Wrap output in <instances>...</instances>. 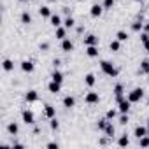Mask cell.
Segmentation results:
<instances>
[{
    "label": "cell",
    "instance_id": "44",
    "mask_svg": "<svg viewBox=\"0 0 149 149\" xmlns=\"http://www.w3.org/2000/svg\"><path fill=\"white\" fill-rule=\"evenodd\" d=\"M147 128H149V119H147Z\"/></svg>",
    "mask_w": 149,
    "mask_h": 149
},
{
    "label": "cell",
    "instance_id": "16",
    "mask_svg": "<svg viewBox=\"0 0 149 149\" xmlns=\"http://www.w3.org/2000/svg\"><path fill=\"white\" fill-rule=\"evenodd\" d=\"M147 126H137L135 128V132H133V135L137 137V139H140V137H144V135H147Z\"/></svg>",
    "mask_w": 149,
    "mask_h": 149
},
{
    "label": "cell",
    "instance_id": "34",
    "mask_svg": "<svg viewBox=\"0 0 149 149\" xmlns=\"http://www.w3.org/2000/svg\"><path fill=\"white\" fill-rule=\"evenodd\" d=\"M116 116H118V111H116V109H109V111H107V114H105V118H107V119H114Z\"/></svg>",
    "mask_w": 149,
    "mask_h": 149
},
{
    "label": "cell",
    "instance_id": "43",
    "mask_svg": "<svg viewBox=\"0 0 149 149\" xmlns=\"http://www.w3.org/2000/svg\"><path fill=\"white\" fill-rule=\"evenodd\" d=\"M144 47H146V49L149 51V40H147V42H144Z\"/></svg>",
    "mask_w": 149,
    "mask_h": 149
},
{
    "label": "cell",
    "instance_id": "41",
    "mask_svg": "<svg viewBox=\"0 0 149 149\" xmlns=\"http://www.w3.org/2000/svg\"><path fill=\"white\" fill-rule=\"evenodd\" d=\"M13 149H23V144L16 142V144H13Z\"/></svg>",
    "mask_w": 149,
    "mask_h": 149
},
{
    "label": "cell",
    "instance_id": "46",
    "mask_svg": "<svg viewBox=\"0 0 149 149\" xmlns=\"http://www.w3.org/2000/svg\"><path fill=\"white\" fill-rule=\"evenodd\" d=\"M147 105H149V100H147Z\"/></svg>",
    "mask_w": 149,
    "mask_h": 149
},
{
    "label": "cell",
    "instance_id": "30",
    "mask_svg": "<svg viewBox=\"0 0 149 149\" xmlns=\"http://www.w3.org/2000/svg\"><path fill=\"white\" fill-rule=\"evenodd\" d=\"M74 25H76V19H74L72 16H68V18L63 21V26H65V28H72Z\"/></svg>",
    "mask_w": 149,
    "mask_h": 149
},
{
    "label": "cell",
    "instance_id": "21",
    "mask_svg": "<svg viewBox=\"0 0 149 149\" xmlns=\"http://www.w3.org/2000/svg\"><path fill=\"white\" fill-rule=\"evenodd\" d=\"M39 14L42 16V18H51L53 14H51V9L47 7V6H42L40 9H39Z\"/></svg>",
    "mask_w": 149,
    "mask_h": 149
},
{
    "label": "cell",
    "instance_id": "5",
    "mask_svg": "<svg viewBox=\"0 0 149 149\" xmlns=\"http://www.w3.org/2000/svg\"><path fill=\"white\" fill-rule=\"evenodd\" d=\"M130 105H132V102H130L128 98H126V100L123 98L121 102H118V111H119V112H128V111H130Z\"/></svg>",
    "mask_w": 149,
    "mask_h": 149
},
{
    "label": "cell",
    "instance_id": "15",
    "mask_svg": "<svg viewBox=\"0 0 149 149\" xmlns=\"http://www.w3.org/2000/svg\"><path fill=\"white\" fill-rule=\"evenodd\" d=\"M86 54L90 58H97L98 56V47L97 46H86Z\"/></svg>",
    "mask_w": 149,
    "mask_h": 149
},
{
    "label": "cell",
    "instance_id": "31",
    "mask_svg": "<svg viewBox=\"0 0 149 149\" xmlns=\"http://www.w3.org/2000/svg\"><path fill=\"white\" fill-rule=\"evenodd\" d=\"M109 47H111V51H114V53H116V51H119V47H121V42L116 39V40H112V42L109 44Z\"/></svg>",
    "mask_w": 149,
    "mask_h": 149
},
{
    "label": "cell",
    "instance_id": "18",
    "mask_svg": "<svg viewBox=\"0 0 149 149\" xmlns=\"http://www.w3.org/2000/svg\"><path fill=\"white\" fill-rule=\"evenodd\" d=\"M49 21H51V25L54 26V28H58V26H61L63 23H61V18L58 16V14H53L51 18H49Z\"/></svg>",
    "mask_w": 149,
    "mask_h": 149
},
{
    "label": "cell",
    "instance_id": "40",
    "mask_svg": "<svg viewBox=\"0 0 149 149\" xmlns=\"http://www.w3.org/2000/svg\"><path fill=\"white\" fill-rule=\"evenodd\" d=\"M60 63H61V60H60V58H54V60H53V65H54V68H58V67H60Z\"/></svg>",
    "mask_w": 149,
    "mask_h": 149
},
{
    "label": "cell",
    "instance_id": "11",
    "mask_svg": "<svg viewBox=\"0 0 149 149\" xmlns=\"http://www.w3.org/2000/svg\"><path fill=\"white\" fill-rule=\"evenodd\" d=\"M97 44H98V37L93 35V33H90V35L84 39V46H97Z\"/></svg>",
    "mask_w": 149,
    "mask_h": 149
},
{
    "label": "cell",
    "instance_id": "24",
    "mask_svg": "<svg viewBox=\"0 0 149 149\" xmlns=\"http://www.w3.org/2000/svg\"><path fill=\"white\" fill-rule=\"evenodd\" d=\"M128 144H130V139H128L126 135H121V137L118 139V146H119V147H126Z\"/></svg>",
    "mask_w": 149,
    "mask_h": 149
},
{
    "label": "cell",
    "instance_id": "22",
    "mask_svg": "<svg viewBox=\"0 0 149 149\" xmlns=\"http://www.w3.org/2000/svg\"><path fill=\"white\" fill-rule=\"evenodd\" d=\"M7 132H9V135H18L19 126H18L16 123H9V125H7Z\"/></svg>",
    "mask_w": 149,
    "mask_h": 149
},
{
    "label": "cell",
    "instance_id": "6",
    "mask_svg": "<svg viewBox=\"0 0 149 149\" xmlns=\"http://www.w3.org/2000/svg\"><path fill=\"white\" fill-rule=\"evenodd\" d=\"M21 116H23V121H25L26 125H33V123H35V118H33V112H32V111H23Z\"/></svg>",
    "mask_w": 149,
    "mask_h": 149
},
{
    "label": "cell",
    "instance_id": "14",
    "mask_svg": "<svg viewBox=\"0 0 149 149\" xmlns=\"http://www.w3.org/2000/svg\"><path fill=\"white\" fill-rule=\"evenodd\" d=\"M54 37H56V39H60V40L67 39V28H65V26H58V28H56V33H54Z\"/></svg>",
    "mask_w": 149,
    "mask_h": 149
},
{
    "label": "cell",
    "instance_id": "1",
    "mask_svg": "<svg viewBox=\"0 0 149 149\" xmlns=\"http://www.w3.org/2000/svg\"><path fill=\"white\" fill-rule=\"evenodd\" d=\"M100 68L104 70V74L105 76H109V77H116L118 76V68H114L112 67V63H109V61H100Z\"/></svg>",
    "mask_w": 149,
    "mask_h": 149
},
{
    "label": "cell",
    "instance_id": "28",
    "mask_svg": "<svg viewBox=\"0 0 149 149\" xmlns=\"http://www.w3.org/2000/svg\"><path fill=\"white\" fill-rule=\"evenodd\" d=\"M104 133H105L107 137H112V135H114V126H112V123H111V121L107 123V126H105V130H104Z\"/></svg>",
    "mask_w": 149,
    "mask_h": 149
},
{
    "label": "cell",
    "instance_id": "38",
    "mask_svg": "<svg viewBox=\"0 0 149 149\" xmlns=\"http://www.w3.org/2000/svg\"><path fill=\"white\" fill-rule=\"evenodd\" d=\"M46 147L47 149H58L60 146H58V142H49V144H46Z\"/></svg>",
    "mask_w": 149,
    "mask_h": 149
},
{
    "label": "cell",
    "instance_id": "45",
    "mask_svg": "<svg viewBox=\"0 0 149 149\" xmlns=\"http://www.w3.org/2000/svg\"><path fill=\"white\" fill-rule=\"evenodd\" d=\"M19 2H26V0H19Z\"/></svg>",
    "mask_w": 149,
    "mask_h": 149
},
{
    "label": "cell",
    "instance_id": "32",
    "mask_svg": "<svg viewBox=\"0 0 149 149\" xmlns=\"http://www.w3.org/2000/svg\"><path fill=\"white\" fill-rule=\"evenodd\" d=\"M139 146H140V147H149V137H147V135L140 137V139H139Z\"/></svg>",
    "mask_w": 149,
    "mask_h": 149
},
{
    "label": "cell",
    "instance_id": "35",
    "mask_svg": "<svg viewBox=\"0 0 149 149\" xmlns=\"http://www.w3.org/2000/svg\"><path fill=\"white\" fill-rule=\"evenodd\" d=\"M114 2H116V0H104V9H105V11H109V9H112V6H114Z\"/></svg>",
    "mask_w": 149,
    "mask_h": 149
},
{
    "label": "cell",
    "instance_id": "37",
    "mask_svg": "<svg viewBox=\"0 0 149 149\" xmlns=\"http://www.w3.org/2000/svg\"><path fill=\"white\" fill-rule=\"evenodd\" d=\"M58 128H60V123H58V119H56V118H51V130H53V132H56Z\"/></svg>",
    "mask_w": 149,
    "mask_h": 149
},
{
    "label": "cell",
    "instance_id": "10",
    "mask_svg": "<svg viewBox=\"0 0 149 149\" xmlns=\"http://www.w3.org/2000/svg\"><path fill=\"white\" fill-rule=\"evenodd\" d=\"M47 90H49V93H60V90H61V84L60 83H56V81H51L49 84H47Z\"/></svg>",
    "mask_w": 149,
    "mask_h": 149
},
{
    "label": "cell",
    "instance_id": "12",
    "mask_svg": "<svg viewBox=\"0 0 149 149\" xmlns=\"http://www.w3.org/2000/svg\"><path fill=\"white\" fill-rule=\"evenodd\" d=\"M25 98H26V102H28V104H33V102H37V100H39V93H37L35 90H32V91H28V93H26V97H25Z\"/></svg>",
    "mask_w": 149,
    "mask_h": 149
},
{
    "label": "cell",
    "instance_id": "19",
    "mask_svg": "<svg viewBox=\"0 0 149 149\" xmlns=\"http://www.w3.org/2000/svg\"><path fill=\"white\" fill-rule=\"evenodd\" d=\"M44 114H46V118H49V119H51V118H54L56 111H54V107H53V105H49V104H47V105L44 107Z\"/></svg>",
    "mask_w": 149,
    "mask_h": 149
},
{
    "label": "cell",
    "instance_id": "39",
    "mask_svg": "<svg viewBox=\"0 0 149 149\" xmlns=\"http://www.w3.org/2000/svg\"><path fill=\"white\" fill-rule=\"evenodd\" d=\"M47 49H49V44L47 42H42L40 44V51H47Z\"/></svg>",
    "mask_w": 149,
    "mask_h": 149
},
{
    "label": "cell",
    "instance_id": "42",
    "mask_svg": "<svg viewBox=\"0 0 149 149\" xmlns=\"http://www.w3.org/2000/svg\"><path fill=\"white\" fill-rule=\"evenodd\" d=\"M144 32H147V33H149V25H144Z\"/></svg>",
    "mask_w": 149,
    "mask_h": 149
},
{
    "label": "cell",
    "instance_id": "4",
    "mask_svg": "<svg viewBox=\"0 0 149 149\" xmlns=\"http://www.w3.org/2000/svg\"><path fill=\"white\" fill-rule=\"evenodd\" d=\"M104 11H105L104 6H100V4H93L91 9H90V14H91V18H100Z\"/></svg>",
    "mask_w": 149,
    "mask_h": 149
},
{
    "label": "cell",
    "instance_id": "9",
    "mask_svg": "<svg viewBox=\"0 0 149 149\" xmlns=\"http://www.w3.org/2000/svg\"><path fill=\"white\" fill-rule=\"evenodd\" d=\"M33 68H35V67H33V63H32L30 60H23V61H21V70H23V72H28V74H30V72H33Z\"/></svg>",
    "mask_w": 149,
    "mask_h": 149
},
{
    "label": "cell",
    "instance_id": "29",
    "mask_svg": "<svg viewBox=\"0 0 149 149\" xmlns=\"http://www.w3.org/2000/svg\"><path fill=\"white\" fill-rule=\"evenodd\" d=\"M140 74H149V60H144L140 63Z\"/></svg>",
    "mask_w": 149,
    "mask_h": 149
},
{
    "label": "cell",
    "instance_id": "8",
    "mask_svg": "<svg viewBox=\"0 0 149 149\" xmlns=\"http://www.w3.org/2000/svg\"><path fill=\"white\" fill-rule=\"evenodd\" d=\"M61 49H63L65 53L74 51V42H72L70 39H63V40H61Z\"/></svg>",
    "mask_w": 149,
    "mask_h": 149
},
{
    "label": "cell",
    "instance_id": "3",
    "mask_svg": "<svg viewBox=\"0 0 149 149\" xmlns=\"http://www.w3.org/2000/svg\"><path fill=\"white\" fill-rule=\"evenodd\" d=\"M84 102H86V104H90V105H95V104H98V102H100V95H98V93H95V91H90V93H86Z\"/></svg>",
    "mask_w": 149,
    "mask_h": 149
},
{
    "label": "cell",
    "instance_id": "26",
    "mask_svg": "<svg viewBox=\"0 0 149 149\" xmlns=\"http://www.w3.org/2000/svg\"><path fill=\"white\" fill-rule=\"evenodd\" d=\"M142 28H144V23H142L140 19H137L135 23H132V30H133V32H140Z\"/></svg>",
    "mask_w": 149,
    "mask_h": 149
},
{
    "label": "cell",
    "instance_id": "33",
    "mask_svg": "<svg viewBox=\"0 0 149 149\" xmlns=\"http://www.w3.org/2000/svg\"><path fill=\"white\" fill-rule=\"evenodd\" d=\"M107 123H109V119H107V118H104V119H100V121L97 123V128L104 132V130H105V126H107Z\"/></svg>",
    "mask_w": 149,
    "mask_h": 149
},
{
    "label": "cell",
    "instance_id": "2",
    "mask_svg": "<svg viewBox=\"0 0 149 149\" xmlns=\"http://www.w3.org/2000/svg\"><path fill=\"white\" fill-rule=\"evenodd\" d=\"M142 97H144V90H142V88H135V90H132V91L128 93V100H130L132 104L140 102Z\"/></svg>",
    "mask_w": 149,
    "mask_h": 149
},
{
    "label": "cell",
    "instance_id": "17",
    "mask_svg": "<svg viewBox=\"0 0 149 149\" xmlns=\"http://www.w3.org/2000/svg\"><path fill=\"white\" fill-rule=\"evenodd\" d=\"M51 81H56V83H63V74L58 70V68H54V72H53V76H51Z\"/></svg>",
    "mask_w": 149,
    "mask_h": 149
},
{
    "label": "cell",
    "instance_id": "27",
    "mask_svg": "<svg viewBox=\"0 0 149 149\" xmlns=\"http://www.w3.org/2000/svg\"><path fill=\"white\" fill-rule=\"evenodd\" d=\"M2 67H4V70H6V72H11V70L14 68V63H13L11 60H4V63H2Z\"/></svg>",
    "mask_w": 149,
    "mask_h": 149
},
{
    "label": "cell",
    "instance_id": "36",
    "mask_svg": "<svg viewBox=\"0 0 149 149\" xmlns=\"http://www.w3.org/2000/svg\"><path fill=\"white\" fill-rule=\"evenodd\" d=\"M130 119H128V112H121V116H119V123L121 125H126Z\"/></svg>",
    "mask_w": 149,
    "mask_h": 149
},
{
    "label": "cell",
    "instance_id": "23",
    "mask_svg": "<svg viewBox=\"0 0 149 149\" xmlns=\"http://www.w3.org/2000/svg\"><path fill=\"white\" fill-rule=\"evenodd\" d=\"M21 23H23V25H30V23H32V16H30L28 11L21 13Z\"/></svg>",
    "mask_w": 149,
    "mask_h": 149
},
{
    "label": "cell",
    "instance_id": "25",
    "mask_svg": "<svg viewBox=\"0 0 149 149\" xmlns=\"http://www.w3.org/2000/svg\"><path fill=\"white\" fill-rule=\"evenodd\" d=\"M116 39H118L119 42H126V40H128V33L123 32V30H119V32L116 33Z\"/></svg>",
    "mask_w": 149,
    "mask_h": 149
},
{
    "label": "cell",
    "instance_id": "7",
    "mask_svg": "<svg viewBox=\"0 0 149 149\" xmlns=\"http://www.w3.org/2000/svg\"><path fill=\"white\" fill-rule=\"evenodd\" d=\"M123 93H125L123 84H116V86H114V97H116V102H121V100H123Z\"/></svg>",
    "mask_w": 149,
    "mask_h": 149
},
{
    "label": "cell",
    "instance_id": "20",
    "mask_svg": "<svg viewBox=\"0 0 149 149\" xmlns=\"http://www.w3.org/2000/svg\"><path fill=\"white\" fill-rule=\"evenodd\" d=\"M84 83H86V86H95V83H97V77L93 76V74H86V77H84Z\"/></svg>",
    "mask_w": 149,
    "mask_h": 149
},
{
    "label": "cell",
    "instance_id": "13",
    "mask_svg": "<svg viewBox=\"0 0 149 149\" xmlns=\"http://www.w3.org/2000/svg\"><path fill=\"white\" fill-rule=\"evenodd\" d=\"M74 105H76V98H74V97L68 95V97L63 98V107H65V109H72Z\"/></svg>",
    "mask_w": 149,
    "mask_h": 149
}]
</instances>
